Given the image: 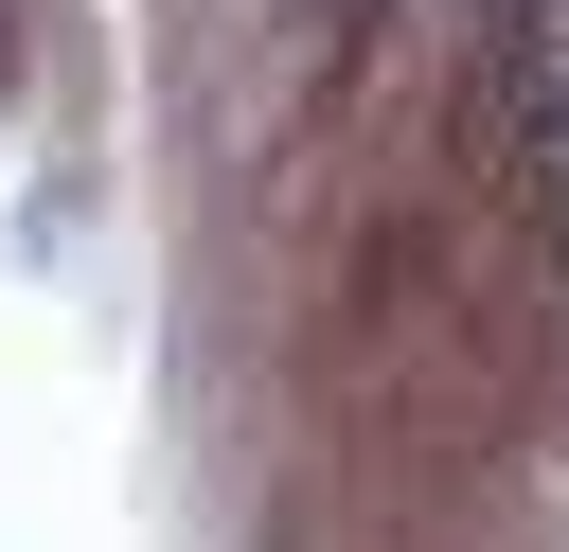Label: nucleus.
Here are the masks:
<instances>
[{"instance_id": "nucleus-1", "label": "nucleus", "mask_w": 569, "mask_h": 552, "mask_svg": "<svg viewBox=\"0 0 569 552\" xmlns=\"http://www.w3.org/2000/svg\"><path fill=\"white\" fill-rule=\"evenodd\" d=\"M551 231H569V125H551Z\"/></svg>"}]
</instances>
